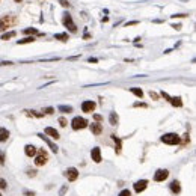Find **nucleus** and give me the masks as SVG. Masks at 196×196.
Returning a JSON list of instances; mask_svg holds the SVG:
<instances>
[{"mask_svg": "<svg viewBox=\"0 0 196 196\" xmlns=\"http://www.w3.org/2000/svg\"><path fill=\"white\" fill-rule=\"evenodd\" d=\"M62 23H63V26H65L69 32H72V33H76V32H77V26L74 24V21H72V17H71L68 12L63 14V17H62Z\"/></svg>", "mask_w": 196, "mask_h": 196, "instance_id": "obj_1", "label": "nucleus"}, {"mask_svg": "<svg viewBox=\"0 0 196 196\" xmlns=\"http://www.w3.org/2000/svg\"><path fill=\"white\" fill-rule=\"evenodd\" d=\"M161 142L166 145H178L180 143V136L175 133H166L161 136Z\"/></svg>", "mask_w": 196, "mask_h": 196, "instance_id": "obj_2", "label": "nucleus"}, {"mask_svg": "<svg viewBox=\"0 0 196 196\" xmlns=\"http://www.w3.org/2000/svg\"><path fill=\"white\" fill-rule=\"evenodd\" d=\"M71 127H72V130H83V128L88 127V121L85 118L76 116L74 119L71 121Z\"/></svg>", "mask_w": 196, "mask_h": 196, "instance_id": "obj_3", "label": "nucleus"}, {"mask_svg": "<svg viewBox=\"0 0 196 196\" xmlns=\"http://www.w3.org/2000/svg\"><path fill=\"white\" fill-rule=\"evenodd\" d=\"M15 21H17V20H15L14 17H11V15L2 17V18H0V32H3V30H6L8 27H11Z\"/></svg>", "mask_w": 196, "mask_h": 196, "instance_id": "obj_4", "label": "nucleus"}, {"mask_svg": "<svg viewBox=\"0 0 196 196\" xmlns=\"http://www.w3.org/2000/svg\"><path fill=\"white\" fill-rule=\"evenodd\" d=\"M167 177H169V170H167V169H158L157 172L154 174V181L161 183V181H164Z\"/></svg>", "mask_w": 196, "mask_h": 196, "instance_id": "obj_5", "label": "nucleus"}, {"mask_svg": "<svg viewBox=\"0 0 196 196\" xmlns=\"http://www.w3.org/2000/svg\"><path fill=\"white\" fill-rule=\"evenodd\" d=\"M47 160H48L47 153H45L44 150H39V154L35 157V164H36V166H44V164L47 163Z\"/></svg>", "mask_w": 196, "mask_h": 196, "instance_id": "obj_6", "label": "nucleus"}, {"mask_svg": "<svg viewBox=\"0 0 196 196\" xmlns=\"http://www.w3.org/2000/svg\"><path fill=\"white\" fill-rule=\"evenodd\" d=\"M65 177L68 178V181H76L79 178V170L76 167H68L65 170Z\"/></svg>", "mask_w": 196, "mask_h": 196, "instance_id": "obj_7", "label": "nucleus"}, {"mask_svg": "<svg viewBox=\"0 0 196 196\" xmlns=\"http://www.w3.org/2000/svg\"><path fill=\"white\" fill-rule=\"evenodd\" d=\"M95 107H97V104H95V101H92V100H88V101H83V103H82V110H83L85 113H92V112L95 110Z\"/></svg>", "mask_w": 196, "mask_h": 196, "instance_id": "obj_8", "label": "nucleus"}, {"mask_svg": "<svg viewBox=\"0 0 196 196\" xmlns=\"http://www.w3.org/2000/svg\"><path fill=\"white\" fill-rule=\"evenodd\" d=\"M36 136H38L39 139H42V140H44V142H45V143H47L48 146H50V150H52L53 153H57V151H59V146H57L56 143H53V142H52L50 139H48V137H47L45 134H41V133H38Z\"/></svg>", "mask_w": 196, "mask_h": 196, "instance_id": "obj_9", "label": "nucleus"}, {"mask_svg": "<svg viewBox=\"0 0 196 196\" xmlns=\"http://www.w3.org/2000/svg\"><path fill=\"white\" fill-rule=\"evenodd\" d=\"M146 187H148V180H139V181L134 183V192H136V193L143 192Z\"/></svg>", "mask_w": 196, "mask_h": 196, "instance_id": "obj_10", "label": "nucleus"}, {"mask_svg": "<svg viewBox=\"0 0 196 196\" xmlns=\"http://www.w3.org/2000/svg\"><path fill=\"white\" fill-rule=\"evenodd\" d=\"M91 157H92V160H94L95 163H100V161H101V150L98 148V146L92 148V151H91Z\"/></svg>", "mask_w": 196, "mask_h": 196, "instance_id": "obj_11", "label": "nucleus"}, {"mask_svg": "<svg viewBox=\"0 0 196 196\" xmlns=\"http://www.w3.org/2000/svg\"><path fill=\"white\" fill-rule=\"evenodd\" d=\"M24 153H26L27 157H35L36 153H38V150H36L35 145H26V146H24Z\"/></svg>", "mask_w": 196, "mask_h": 196, "instance_id": "obj_12", "label": "nucleus"}, {"mask_svg": "<svg viewBox=\"0 0 196 196\" xmlns=\"http://www.w3.org/2000/svg\"><path fill=\"white\" fill-rule=\"evenodd\" d=\"M44 134H45V136H50L52 139H56V140L60 137V136H59V131L55 130V128H52V127H47V128L44 130Z\"/></svg>", "mask_w": 196, "mask_h": 196, "instance_id": "obj_13", "label": "nucleus"}, {"mask_svg": "<svg viewBox=\"0 0 196 196\" xmlns=\"http://www.w3.org/2000/svg\"><path fill=\"white\" fill-rule=\"evenodd\" d=\"M91 131L94 133V134H101V131H103V125L100 124V122H94V124H91Z\"/></svg>", "mask_w": 196, "mask_h": 196, "instance_id": "obj_14", "label": "nucleus"}, {"mask_svg": "<svg viewBox=\"0 0 196 196\" xmlns=\"http://www.w3.org/2000/svg\"><path fill=\"white\" fill-rule=\"evenodd\" d=\"M170 192L172 193H175V195H178L180 192H181V186H180V181H172L170 183Z\"/></svg>", "mask_w": 196, "mask_h": 196, "instance_id": "obj_15", "label": "nucleus"}, {"mask_svg": "<svg viewBox=\"0 0 196 196\" xmlns=\"http://www.w3.org/2000/svg\"><path fill=\"white\" fill-rule=\"evenodd\" d=\"M170 104H172L174 107H181L183 106V100H181V97H170Z\"/></svg>", "mask_w": 196, "mask_h": 196, "instance_id": "obj_16", "label": "nucleus"}, {"mask_svg": "<svg viewBox=\"0 0 196 196\" xmlns=\"http://www.w3.org/2000/svg\"><path fill=\"white\" fill-rule=\"evenodd\" d=\"M118 121H119V118H118V115H116V112H112L110 113V116H109V122H110V125H118Z\"/></svg>", "mask_w": 196, "mask_h": 196, "instance_id": "obj_17", "label": "nucleus"}, {"mask_svg": "<svg viewBox=\"0 0 196 196\" xmlns=\"http://www.w3.org/2000/svg\"><path fill=\"white\" fill-rule=\"evenodd\" d=\"M33 41H35V36H26V38H23V39H18L17 44H18V45H23V44H30V42H33Z\"/></svg>", "mask_w": 196, "mask_h": 196, "instance_id": "obj_18", "label": "nucleus"}, {"mask_svg": "<svg viewBox=\"0 0 196 196\" xmlns=\"http://www.w3.org/2000/svg\"><path fill=\"white\" fill-rule=\"evenodd\" d=\"M9 137V131L6 128H0V142H6Z\"/></svg>", "mask_w": 196, "mask_h": 196, "instance_id": "obj_19", "label": "nucleus"}, {"mask_svg": "<svg viewBox=\"0 0 196 196\" xmlns=\"http://www.w3.org/2000/svg\"><path fill=\"white\" fill-rule=\"evenodd\" d=\"M112 139L115 140V145H116L115 151H116V154H119V153H121V148H122V146H121V139H119V137H116L115 134H112Z\"/></svg>", "mask_w": 196, "mask_h": 196, "instance_id": "obj_20", "label": "nucleus"}, {"mask_svg": "<svg viewBox=\"0 0 196 196\" xmlns=\"http://www.w3.org/2000/svg\"><path fill=\"white\" fill-rule=\"evenodd\" d=\"M130 92H131L133 95H136L137 98H142V97H143V91H142L140 88H130Z\"/></svg>", "mask_w": 196, "mask_h": 196, "instance_id": "obj_21", "label": "nucleus"}, {"mask_svg": "<svg viewBox=\"0 0 196 196\" xmlns=\"http://www.w3.org/2000/svg\"><path fill=\"white\" fill-rule=\"evenodd\" d=\"M55 39H59V41H62V42H66V41L69 39V36H68V33H56V35H55Z\"/></svg>", "mask_w": 196, "mask_h": 196, "instance_id": "obj_22", "label": "nucleus"}, {"mask_svg": "<svg viewBox=\"0 0 196 196\" xmlns=\"http://www.w3.org/2000/svg\"><path fill=\"white\" fill-rule=\"evenodd\" d=\"M57 110L62 112V113H71V112H72V107H71V106H59Z\"/></svg>", "mask_w": 196, "mask_h": 196, "instance_id": "obj_23", "label": "nucleus"}, {"mask_svg": "<svg viewBox=\"0 0 196 196\" xmlns=\"http://www.w3.org/2000/svg\"><path fill=\"white\" fill-rule=\"evenodd\" d=\"M14 36H15V32H14V30H11V32H6V33H3V35H2V39H3V41H8V39L14 38Z\"/></svg>", "mask_w": 196, "mask_h": 196, "instance_id": "obj_24", "label": "nucleus"}, {"mask_svg": "<svg viewBox=\"0 0 196 196\" xmlns=\"http://www.w3.org/2000/svg\"><path fill=\"white\" fill-rule=\"evenodd\" d=\"M23 33H26V35H32V36H33V35H36V33H38V30H36L35 27H29V29H24V30H23Z\"/></svg>", "mask_w": 196, "mask_h": 196, "instance_id": "obj_25", "label": "nucleus"}, {"mask_svg": "<svg viewBox=\"0 0 196 196\" xmlns=\"http://www.w3.org/2000/svg\"><path fill=\"white\" fill-rule=\"evenodd\" d=\"M118 196H131V192H130L128 189H125V190H122Z\"/></svg>", "mask_w": 196, "mask_h": 196, "instance_id": "obj_26", "label": "nucleus"}, {"mask_svg": "<svg viewBox=\"0 0 196 196\" xmlns=\"http://www.w3.org/2000/svg\"><path fill=\"white\" fill-rule=\"evenodd\" d=\"M59 124H60V127H66V124H68V121H66L65 118H59Z\"/></svg>", "mask_w": 196, "mask_h": 196, "instance_id": "obj_27", "label": "nucleus"}, {"mask_svg": "<svg viewBox=\"0 0 196 196\" xmlns=\"http://www.w3.org/2000/svg\"><path fill=\"white\" fill-rule=\"evenodd\" d=\"M53 112H55L53 107H45V109H44V113H45V115H52Z\"/></svg>", "mask_w": 196, "mask_h": 196, "instance_id": "obj_28", "label": "nucleus"}, {"mask_svg": "<svg viewBox=\"0 0 196 196\" xmlns=\"http://www.w3.org/2000/svg\"><path fill=\"white\" fill-rule=\"evenodd\" d=\"M66 190H68V186H63V187H62V189L59 190V196H65Z\"/></svg>", "mask_w": 196, "mask_h": 196, "instance_id": "obj_29", "label": "nucleus"}, {"mask_svg": "<svg viewBox=\"0 0 196 196\" xmlns=\"http://www.w3.org/2000/svg\"><path fill=\"white\" fill-rule=\"evenodd\" d=\"M27 177H36V170L35 169H29L27 170Z\"/></svg>", "mask_w": 196, "mask_h": 196, "instance_id": "obj_30", "label": "nucleus"}, {"mask_svg": "<svg viewBox=\"0 0 196 196\" xmlns=\"http://www.w3.org/2000/svg\"><path fill=\"white\" fill-rule=\"evenodd\" d=\"M59 3L63 6V8H69V3H68V0H59Z\"/></svg>", "mask_w": 196, "mask_h": 196, "instance_id": "obj_31", "label": "nucleus"}, {"mask_svg": "<svg viewBox=\"0 0 196 196\" xmlns=\"http://www.w3.org/2000/svg\"><path fill=\"white\" fill-rule=\"evenodd\" d=\"M150 97L153 98V100H158V94H155V92H153V91H150Z\"/></svg>", "mask_w": 196, "mask_h": 196, "instance_id": "obj_32", "label": "nucleus"}, {"mask_svg": "<svg viewBox=\"0 0 196 196\" xmlns=\"http://www.w3.org/2000/svg\"><path fill=\"white\" fill-rule=\"evenodd\" d=\"M0 164H5V153L0 151Z\"/></svg>", "mask_w": 196, "mask_h": 196, "instance_id": "obj_33", "label": "nucleus"}, {"mask_svg": "<svg viewBox=\"0 0 196 196\" xmlns=\"http://www.w3.org/2000/svg\"><path fill=\"white\" fill-rule=\"evenodd\" d=\"M6 187H8L6 181H5V180H0V189H6Z\"/></svg>", "mask_w": 196, "mask_h": 196, "instance_id": "obj_34", "label": "nucleus"}, {"mask_svg": "<svg viewBox=\"0 0 196 196\" xmlns=\"http://www.w3.org/2000/svg\"><path fill=\"white\" fill-rule=\"evenodd\" d=\"M134 107H146V103H140V101H137V103H134Z\"/></svg>", "mask_w": 196, "mask_h": 196, "instance_id": "obj_35", "label": "nucleus"}, {"mask_svg": "<svg viewBox=\"0 0 196 196\" xmlns=\"http://www.w3.org/2000/svg\"><path fill=\"white\" fill-rule=\"evenodd\" d=\"M94 119H95L97 122H100V121H101L103 118H101V115H98V113H95V115H94Z\"/></svg>", "mask_w": 196, "mask_h": 196, "instance_id": "obj_36", "label": "nucleus"}, {"mask_svg": "<svg viewBox=\"0 0 196 196\" xmlns=\"http://www.w3.org/2000/svg\"><path fill=\"white\" fill-rule=\"evenodd\" d=\"M184 17H187L186 14H175V15H172V18H184Z\"/></svg>", "mask_w": 196, "mask_h": 196, "instance_id": "obj_37", "label": "nucleus"}, {"mask_svg": "<svg viewBox=\"0 0 196 196\" xmlns=\"http://www.w3.org/2000/svg\"><path fill=\"white\" fill-rule=\"evenodd\" d=\"M161 97H163V98H166L167 101H170V97H169V95H167V94H166L164 91H161Z\"/></svg>", "mask_w": 196, "mask_h": 196, "instance_id": "obj_38", "label": "nucleus"}, {"mask_svg": "<svg viewBox=\"0 0 196 196\" xmlns=\"http://www.w3.org/2000/svg\"><path fill=\"white\" fill-rule=\"evenodd\" d=\"M24 195H26V196H35V192H30V190H24Z\"/></svg>", "mask_w": 196, "mask_h": 196, "instance_id": "obj_39", "label": "nucleus"}, {"mask_svg": "<svg viewBox=\"0 0 196 196\" xmlns=\"http://www.w3.org/2000/svg\"><path fill=\"white\" fill-rule=\"evenodd\" d=\"M172 27H174L175 30H181V27H183V26H181V24H172Z\"/></svg>", "mask_w": 196, "mask_h": 196, "instance_id": "obj_40", "label": "nucleus"}, {"mask_svg": "<svg viewBox=\"0 0 196 196\" xmlns=\"http://www.w3.org/2000/svg\"><path fill=\"white\" fill-rule=\"evenodd\" d=\"M5 65H12V62H6V60L0 62V66H5Z\"/></svg>", "mask_w": 196, "mask_h": 196, "instance_id": "obj_41", "label": "nucleus"}, {"mask_svg": "<svg viewBox=\"0 0 196 196\" xmlns=\"http://www.w3.org/2000/svg\"><path fill=\"white\" fill-rule=\"evenodd\" d=\"M134 24H139V21H130L127 23V26H134Z\"/></svg>", "mask_w": 196, "mask_h": 196, "instance_id": "obj_42", "label": "nucleus"}, {"mask_svg": "<svg viewBox=\"0 0 196 196\" xmlns=\"http://www.w3.org/2000/svg\"><path fill=\"white\" fill-rule=\"evenodd\" d=\"M97 60H98V59H95V57H91V59H89V62H91V63H92V62H94V63H95V62H97Z\"/></svg>", "mask_w": 196, "mask_h": 196, "instance_id": "obj_43", "label": "nucleus"}, {"mask_svg": "<svg viewBox=\"0 0 196 196\" xmlns=\"http://www.w3.org/2000/svg\"><path fill=\"white\" fill-rule=\"evenodd\" d=\"M80 56H72V57H69V60H76V59H79Z\"/></svg>", "mask_w": 196, "mask_h": 196, "instance_id": "obj_44", "label": "nucleus"}, {"mask_svg": "<svg viewBox=\"0 0 196 196\" xmlns=\"http://www.w3.org/2000/svg\"><path fill=\"white\" fill-rule=\"evenodd\" d=\"M83 38H85V39H89V38H91V35H89V33H85V36H83Z\"/></svg>", "mask_w": 196, "mask_h": 196, "instance_id": "obj_45", "label": "nucleus"}, {"mask_svg": "<svg viewBox=\"0 0 196 196\" xmlns=\"http://www.w3.org/2000/svg\"><path fill=\"white\" fill-rule=\"evenodd\" d=\"M15 2H17V3H21V2H23V0H15Z\"/></svg>", "mask_w": 196, "mask_h": 196, "instance_id": "obj_46", "label": "nucleus"}, {"mask_svg": "<svg viewBox=\"0 0 196 196\" xmlns=\"http://www.w3.org/2000/svg\"><path fill=\"white\" fill-rule=\"evenodd\" d=\"M0 196H3V195H2V193H0Z\"/></svg>", "mask_w": 196, "mask_h": 196, "instance_id": "obj_47", "label": "nucleus"}, {"mask_svg": "<svg viewBox=\"0 0 196 196\" xmlns=\"http://www.w3.org/2000/svg\"><path fill=\"white\" fill-rule=\"evenodd\" d=\"M0 128H2V127H0Z\"/></svg>", "mask_w": 196, "mask_h": 196, "instance_id": "obj_48", "label": "nucleus"}]
</instances>
